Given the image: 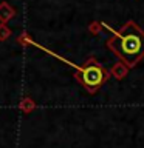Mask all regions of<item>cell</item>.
Segmentation results:
<instances>
[{"label": "cell", "mask_w": 144, "mask_h": 148, "mask_svg": "<svg viewBox=\"0 0 144 148\" xmlns=\"http://www.w3.org/2000/svg\"><path fill=\"white\" fill-rule=\"evenodd\" d=\"M107 48L132 68L144 57V31L130 20L121 31H113V37L107 42Z\"/></svg>", "instance_id": "6da1fadb"}, {"label": "cell", "mask_w": 144, "mask_h": 148, "mask_svg": "<svg viewBox=\"0 0 144 148\" xmlns=\"http://www.w3.org/2000/svg\"><path fill=\"white\" fill-rule=\"evenodd\" d=\"M76 79L88 92H96L109 79V71L95 57H88L82 66H78Z\"/></svg>", "instance_id": "7a4b0ae2"}]
</instances>
